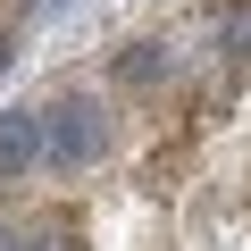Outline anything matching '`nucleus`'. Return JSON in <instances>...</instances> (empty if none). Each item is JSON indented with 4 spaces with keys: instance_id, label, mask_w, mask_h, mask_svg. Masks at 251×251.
I'll list each match as a JSON object with an SVG mask.
<instances>
[{
    "instance_id": "obj_6",
    "label": "nucleus",
    "mask_w": 251,
    "mask_h": 251,
    "mask_svg": "<svg viewBox=\"0 0 251 251\" xmlns=\"http://www.w3.org/2000/svg\"><path fill=\"white\" fill-rule=\"evenodd\" d=\"M0 67H9V34H0Z\"/></svg>"
},
{
    "instance_id": "obj_1",
    "label": "nucleus",
    "mask_w": 251,
    "mask_h": 251,
    "mask_svg": "<svg viewBox=\"0 0 251 251\" xmlns=\"http://www.w3.org/2000/svg\"><path fill=\"white\" fill-rule=\"evenodd\" d=\"M109 143H117V117H109V100H100V92L59 84V92L42 100V168L84 176V168H100V159H109Z\"/></svg>"
},
{
    "instance_id": "obj_4",
    "label": "nucleus",
    "mask_w": 251,
    "mask_h": 251,
    "mask_svg": "<svg viewBox=\"0 0 251 251\" xmlns=\"http://www.w3.org/2000/svg\"><path fill=\"white\" fill-rule=\"evenodd\" d=\"M218 50H226V59H251V0L218 17Z\"/></svg>"
},
{
    "instance_id": "obj_7",
    "label": "nucleus",
    "mask_w": 251,
    "mask_h": 251,
    "mask_svg": "<svg viewBox=\"0 0 251 251\" xmlns=\"http://www.w3.org/2000/svg\"><path fill=\"white\" fill-rule=\"evenodd\" d=\"M67 251H84V243H67Z\"/></svg>"
},
{
    "instance_id": "obj_3",
    "label": "nucleus",
    "mask_w": 251,
    "mask_h": 251,
    "mask_svg": "<svg viewBox=\"0 0 251 251\" xmlns=\"http://www.w3.org/2000/svg\"><path fill=\"white\" fill-rule=\"evenodd\" d=\"M42 168V109L17 100V109H0V184H25Z\"/></svg>"
},
{
    "instance_id": "obj_2",
    "label": "nucleus",
    "mask_w": 251,
    "mask_h": 251,
    "mask_svg": "<svg viewBox=\"0 0 251 251\" xmlns=\"http://www.w3.org/2000/svg\"><path fill=\"white\" fill-rule=\"evenodd\" d=\"M109 75H117V92L151 100V92H168V84H176V50H168L159 34H143V42H126V50L109 59Z\"/></svg>"
},
{
    "instance_id": "obj_5",
    "label": "nucleus",
    "mask_w": 251,
    "mask_h": 251,
    "mask_svg": "<svg viewBox=\"0 0 251 251\" xmlns=\"http://www.w3.org/2000/svg\"><path fill=\"white\" fill-rule=\"evenodd\" d=\"M0 251H50V226H17V218H0Z\"/></svg>"
}]
</instances>
